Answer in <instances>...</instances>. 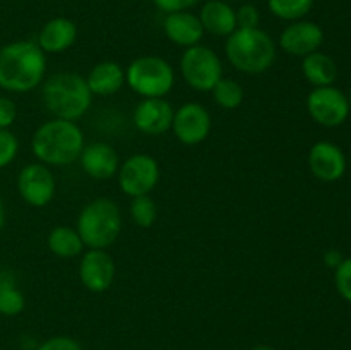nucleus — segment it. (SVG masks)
Segmentation results:
<instances>
[{
  "instance_id": "f03ea898",
  "label": "nucleus",
  "mask_w": 351,
  "mask_h": 350,
  "mask_svg": "<svg viewBox=\"0 0 351 350\" xmlns=\"http://www.w3.org/2000/svg\"><path fill=\"white\" fill-rule=\"evenodd\" d=\"M84 134L72 120L53 119L41 124L31 137V151L40 163L65 167L79 160L84 148Z\"/></svg>"
},
{
  "instance_id": "b1692460",
  "label": "nucleus",
  "mask_w": 351,
  "mask_h": 350,
  "mask_svg": "<svg viewBox=\"0 0 351 350\" xmlns=\"http://www.w3.org/2000/svg\"><path fill=\"white\" fill-rule=\"evenodd\" d=\"M314 0H267L271 14L283 21H300L312 10Z\"/></svg>"
},
{
  "instance_id": "f257e3e1",
  "label": "nucleus",
  "mask_w": 351,
  "mask_h": 350,
  "mask_svg": "<svg viewBox=\"0 0 351 350\" xmlns=\"http://www.w3.org/2000/svg\"><path fill=\"white\" fill-rule=\"evenodd\" d=\"M47 74V55L36 41L17 40L0 47V89L27 93Z\"/></svg>"
},
{
  "instance_id": "412c9836",
  "label": "nucleus",
  "mask_w": 351,
  "mask_h": 350,
  "mask_svg": "<svg viewBox=\"0 0 351 350\" xmlns=\"http://www.w3.org/2000/svg\"><path fill=\"white\" fill-rule=\"evenodd\" d=\"M302 72H304L305 79L315 88H322V86H331L338 78V67H336L335 60L329 55L322 54V51H314L304 57L302 62Z\"/></svg>"
},
{
  "instance_id": "393cba45",
  "label": "nucleus",
  "mask_w": 351,
  "mask_h": 350,
  "mask_svg": "<svg viewBox=\"0 0 351 350\" xmlns=\"http://www.w3.org/2000/svg\"><path fill=\"white\" fill-rule=\"evenodd\" d=\"M129 211H130V218L134 220V223L143 226V229H147V226L154 225V222H156L158 218V206L149 194L132 198Z\"/></svg>"
},
{
  "instance_id": "4468645a",
  "label": "nucleus",
  "mask_w": 351,
  "mask_h": 350,
  "mask_svg": "<svg viewBox=\"0 0 351 350\" xmlns=\"http://www.w3.org/2000/svg\"><path fill=\"white\" fill-rule=\"evenodd\" d=\"M173 113V106L165 98H144L134 108V126L147 136H160L171 129Z\"/></svg>"
},
{
  "instance_id": "bb28decb",
  "label": "nucleus",
  "mask_w": 351,
  "mask_h": 350,
  "mask_svg": "<svg viewBox=\"0 0 351 350\" xmlns=\"http://www.w3.org/2000/svg\"><path fill=\"white\" fill-rule=\"evenodd\" d=\"M19 141L9 129H0V170L9 167L17 156Z\"/></svg>"
},
{
  "instance_id": "f704fd0d",
  "label": "nucleus",
  "mask_w": 351,
  "mask_h": 350,
  "mask_svg": "<svg viewBox=\"0 0 351 350\" xmlns=\"http://www.w3.org/2000/svg\"><path fill=\"white\" fill-rule=\"evenodd\" d=\"M3 225H5V206H3L2 198H0V232H2Z\"/></svg>"
},
{
  "instance_id": "473e14b6",
  "label": "nucleus",
  "mask_w": 351,
  "mask_h": 350,
  "mask_svg": "<svg viewBox=\"0 0 351 350\" xmlns=\"http://www.w3.org/2000/svg\"><path fill=\"white\" fill-rule=\"evenodd\" d=\"M10 285H16L12 273H9V271H0V290L5 287H10Z\"/></svg>"
},
{
  "instance_id": "a878e982",
  "label": "nucleus",
  "mask_w": 351,
  "mask_h": 350,
  "mask_svg": "<svg viewBox=\"0 0 351 350\" xmlns=\"http://www.w3.org/2000/svg\"><path fill=\"white\" fill-rule=\"evenodd\" d=\"M24 307H26V299L16 285L0 290V314L12 318V316H19Z\"/></svg>"
},
{
  "instance_id": "0eeeda50",
  "label": "nucleus",
  "mask_w": 351,
  "mask_h": 350,
  "mask_svg": "<svg viewBox=\"0 0 351 350\" xmlns=\"http://www.w3.org/2000/svg\"><path fill=\"white\" fill-rule=\"evenodd\" d=\"M180 72L192 89L211 91L223 78V62L213 48L199 43L185 48L180 57Z\"/></svg>"
},
{
  "instance_id": "a211bd4d",
  "label": "nucleus",
  "mask_w": 351,
  "mask_h": 350,
  "mask_svg": "<svg viewBox=\"0 0 351 350\" xmlns=\"http://www.w3.org/2000/svg\"><path fill=\"white\" fill-rule=\"evenodd\" d=\"M77 40V26L67 17H53L47 21L38 34V47L45 54H62Z\"/></svg>"
},
{
  "instance_id": "aec40b11",
  "label": "nucleus",
  "mask_w": 351,
  "mask_h": 350,
  "mask_svg": "<svg viewBox=\"0 0 351 350\" xmlns=\"http://www.w3.org/2000/svg\"><path fill=\"white\" fill-rule=\"evenodd\" d=\"M86 82L93 96H112L125 84V71L113 60L98 62L89 71Z\"/></svg>"
},
{
  "instance_id": "f8f14e48",
  "label": "nucleus",
  "mask_w": 351,
  "mask_h": 350,
  "mask_svg": "<svg viewBox=\"0 0 351 350\" xmlns=\"http://www.w3.org/2000/svg\"><path fill=\"white\" fill-rule=\"evenodd\" d=\"M79 280L89 292H106L115 280V261L106 249H89L79 263Z\"/></svg>"
},
{
  "instance_id": "7ed1b4c3",
  "label": "nucleus",
  "mask_w": 351,
  "mask_h": 350,
  "mask_svg": "<svg viewBox=\"0 0 351 350\" xmlns=\"http://www.w3.org/2000/svg\"><path fill=\"white\" fill-rule=\"evenodd\" d=\"M41 100L53 119L75 122L91 106L93 93L82 75L75 72H55L43 82Z\"/></svg>"
},
{
  "instance_id": "2f4dec72",
  "label": "nucleus",
  "mask_w": 351,
  "mask_h": 350,
  "mask_svg": "<svg viewBox=\"0 0 351 350\" xmlns=\"http://www.w3.org/2000/svg\"><path fill=\"white\" fill-rule=\"evenodd\" d=\"M154 5L163 12L171 14L178 12V10H189L194 5H197L199 0H153Z\"/></svg>"
},
{
  "instance_id": "7c9ffc66",
  "label": "nucleus",
  "mask_w": 351,
  "mask_h": 350,
  "mask_svg": "<svg viewBox=\"0 0 351 350\" xmlns=\"http://www.w3.org/2000/svg\"><path fill=\"white\" fill-rule=\"evenodd\" d=\"M17 119V106L9 96H0V129H9Z\"/></svg>"
},
{
  "instance_id": "c756f323",
  "label": "nucleus",
  "mask_w": 351,
  "mask_h": 350,
  "mask_svg": "<svg viewBox=\"0 0 351 350\" xmlns=\"http://www.w3.org/2000/svg\"><path fill=\"white\" fill-rule=\"evenodd\" d=\"M36 350H82V347L74 338H71V336L58 335L45 340L43 343L38 345Z\"/></svg>"
},
{
  "instance_id": "6e6552de",
  "label": "nucleus",
  "mask_w": 351,
  "mask_h": 350,
  "mask_svg": "<svg viewBox=\"0 0 351 350\" xmlns=\"http://www.w3.org/2000/svg\"><path fill=\"white\" fill-rule=\"evenodd\" d=\"M117 175L123 194L130 198L147 196L160 180V165L151 154L137 153L120 165Z\"/></svg>"
},
{
  "instance_id": "ddd939ff",
  "label": "nucleus",
  "mask_w": 351,
  "mask_h": 350,
  "mask_svg": "<svg viewBox=\"0 0 351 350\" xmlns=\"http://www.w3.org/2000/svg\"><path fill=\"white\" fill-rule=\"evenodd\" d=\"M324 41V31L312 21H293L280 34V47L288 55L307 57L321 48Z\"/></svg>"
},
{
  "instance_id": "dca6fc26",
  "label": "nucleus",
  "mask_w": 351,
  "mask_h": 350,
  "mask_svg": "<svg viewBox=\"0 0 351 350\" xmlns=\"http://www.w3.org/2000/svg\"><path fill=\"white\" fill-rule=\"evenodd\" d=\"M79 161H81L82 170L96 180H106V178L115 177L120 168L119 153L115 151V148L101 143V141L84 144Z\"/></svg>"
},
{
  "instance_id": "c85d7f7f",
  "label": "nucleus",
  "mask_w": 351,
  "mask_h": 350,
  "mask_svg": "<svg viewBox=\"0 0 351 350\" xmlns=\"http://www.w3.org/2000/svg\"><path fill=\"white\" fill-rule=\"evenodd\" d=\"M237 27H259L261 14L252 3H243L235 10Z\"/></svg>"
},
{
  "instance_id": "cd10ccee",
  "label": "nucleus",
  "mask_w": 351,
  "mask_h": 350,
  "mask_svg": "<svg viewBox=\"0 0 351 350\" xmlns=\"http://www.w3.org/2000/svg\"><path fill=\"white\" fill-rule=\"evenodd\" d=\"M336 288L345 301L351 302V257H346L336 266Z\"/></svg>"
},
{
  "instance_id": "58836bf2",
  "label": "nucleus",
  "mask_w": 351,
  "mask_h": 350,
  "mask_svg": "<svg viewBox=\"0 0 351 350\" xmlns=\"http://www.w3.org/2000/svg\"><path fill=\"white\" fill-rule=\"evenodd\" d=\"M0 318H2V314H0Z\"/></svg>"
},
{
  "instance_id": "4c0bfd02",
  "label": "nucleus",
  "mask_w": 351,
  "mask_h": 350,
  "mask_svg": "<svg viewBox=\"0 0 351 350\" xmlns=\"http://www.w3.org/2000/svg\"><path fill=\"white\" fill-rule=\"evenodd\" d=\"M350 106H351V95H350Z\"/></svg>"
},
{
  "instance_id": "423d86ee",
  "label": "nucleus",
  "mask_w": 351,
  "mask_h": 350,
  "mask_svg": "<svg viewBox=\"0 0 351 350\" xmlns=\"http://www.w3.org/2000/svg\"><path fill=\"white\" fill-rule=\"evenodd\" d=\"M125 82L143 98H165L175 84V71L165 58L146 55L130 62Z\"/></svg>"
},
{
  "instance_id": "39448f33",
  "label": "nucleus",
  "mask_w": 351,
  "mask_h": 350,
  "mask_svg": "<svg viewBox=\"0 0 351 350\" xmlns=\"http://www.w3.org/2000/svg\"><path fill=\"white\" fill-rule=\"evenodd\" d=\"M75 230L88 249H108L122 232V216L117 202L108 198L88 202L79 213Z\"/></svg>"
},
{
  "instance_id": "9d476101",
  "label": "nucleus",
  "mask_w": 351,
  "mask_h": 350,
  "mask_svg": "<svg viewBox=\"0 0 351 350\" xmlns=\"http://www.w3.org/2000/svg\"><path fill=\"white\" fill-rule=\"evenodd\" d=\"M17 192L26 205L45 208L55 196V178L45 163H29L17 175Z\"/></svg>"
},
{
  "instance_id": "e433bc0d",
  "label": "nucleus",
  "mask_w": 351,
  "mask_h": 350,
  "mask_svg": "<svg viewBox=\"0 0 351 350\" xmlns=\"http://www.w3.org/2000/svg\"><path fill=\"white\" fill-rule=\"evenodd\" d=\"M225 2H237V0H225Z\"/></svg>"
},
{
  "instance_id": "5701e85b",
  "label": "nucleus",
  "mask_w": 351,
  "mask_h": 350,
  "mask_svg": "<svg viewBox=\"0 0 351 350\" xmlns=\"http://www.w3.org/2000/svg\"><path fill=\"white\" fill-rule=\"evenodd\" d=\"M213 98L218 103L221 108L225 110H235L242 105L243 98H245V91L243 86L239 81L230 78H221L218 84L211 89Z\"/></svg>"
},
{
  "instance_id": "9b49d317",
  "label": "nucleus",
  "mask_w": 351,
  "mask_h": 350,
  "mask_svg": "<svg viewBox=\"0 0 351 350\" xmlns=\"http://www.w3.org/2000/svg\"><path fill=\"white\" fill-rule=\"evenodd\" d=\"M171 130L182 144H201L211 132V115L201 103H184L175 110Z\"/></svg>"
},
{
  "instance_id": "20e7f679",
  "label": "nucleus",
  "mask_w": 351,
  "mask_h": 350,
  "mask_svg": "<svg viewBox=\"0 0 351 350\" xmlns=\"http://www.w3.org/2000/svg\"><path fill=\"white\" fill-rule=\"evenodd\" d=\"M230 64L245 74H263L276 60V43L261 27H237L225 43Z\"/></svg>"
},
{
  "instance_id": "2eb2a0df",
  "label": "nucleus",
  "mask_w": 351,
  "mask_h": 350,
  "mask_svg": "<svg viewBox=\"0 0 351 350\" xmlns=\"http://www.w3.org/2000/svg\"><path fill=\"white\" fill-rule=\"evenodd\" d=\"M311 172L324 182H335L343 177L346 170V158L341 148L329 141H319L308 153Z\"/></svg>"
},
{
  "instance_id": "4be33fe9",
  "label": "nucleus",
  "mask_w": 351,
  "mask_h": 350,
  "mask_svg": "<svg viewBox=\"0 0 351 350\" xmlns=\"http://www.w3.org/2000/svg\"><path fill=\"white\" fill-rule=\"evenodd\" d=\"M47 246L55 256L64 257V259H71V257L79 256L84 249L81 237H79L77 230L72 226L58 225L48 233Z\"/></svg>"
},
{
  "instance_id": "1a4fd4ad",
  "label": "nucleus",
  "mask_w": 351,
  "mask_h": 350,
  "mask_svg": "<svg viewBox=\"0 0 351 350\" xmlns=\"http://www.w3.org/2000/svg\"><path fill=\"white\" fill-rule=\"evenodd\" d=\"M307 110L312 119L326 127L341 126L350 113V100L332 86L315 88L307 96Z\"/></svg>"
},
{
  "instance_id": "c9c22d12",
  "label": "nucleus",
  "mask_w": 351,
  "mask_h": 350,
  "mask_svg": "<svg viewBox=\"0 0 351 350\" xmlns=\"http://www.w3.org/2000/svg\"><path fill=\"white\" fill-rule=\"evenodd\" d=\"M250 350H274L273 347H267V345H257V347H252Z\"/></svg>"
},
{
  "instance_id": "72a5a7b5",
  "label": "nucleus",
  "mask_w": 351,
  "mask_h": 350,
  "mask_svg": "<svg viewBox=\"0 0 351 350\" xmlns=\"http://www.w3.org/2000/svg\"><path fill=\"white\" fill-rule=\"evenodd\" d=\"M341 256H339L338 253H336V250H331V253H328L326 254V263L329 264V266H338L339 263H341Z\"/></svg>"
},
{
  "instance_id": "6ab92c4d",
  "label": "nucleus",
  "mask_w": 351,
  "mask_h": 350,
  "mask_svg": "<svg viewBox=\"0 0 351 350\" xmlns=\"http://www.w3.org/2000/svg\"><path fill=\"white\" fill-rule=\"evenodd\" d=\"M204 33L228 38L237 30L235 9L225 0H208L199 12Z\"/></svg>"
},
{
  "instance_id": "f3484780",
  "label": "nucleus",
  "mask_w": 351,
  "mask_h": 350,
  "mask_svg": "<svg viewBox=\"0 0 351 350\" xmlns=\"http://www.w3.org/2000/svg\"><path fill=\"white\" fill-rule=\"evenodd\" d=\"M163 31L171 43L184 48L199 45L204 36V27H202L199 16L189 12V10L167 14L163 21Z\"/></svg>"
}]
</instances>
